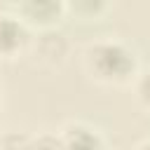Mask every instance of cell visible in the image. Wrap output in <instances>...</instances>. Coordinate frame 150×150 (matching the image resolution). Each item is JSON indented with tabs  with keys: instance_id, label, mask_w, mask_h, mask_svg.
Returning <instances> with one entry per match:
<instances>
[{
	"instance_id": "6da1fadb",
	"label": "cell",
	"mask_w": 150,
	"mask_h": 150,
	"mask_svg": "<svg viewBox=\"0 0 150 150\" xmlns=\"http://www.w3.org/2000/svg\"><path fill=\"white\" fill-rule=\"evenodd\" d=\"M84 70L98 82L124 84L136 75V56L120 40H96L84 49Z\"/></svg>"
},
{
	"instance_id": "7a4b0ae2",
	"label": "cell",
	"mask_w": 150,
	"mask_h": 150,
	"mask_svg": "<svg viewBox=\"0 0 150 150\" xmlns=\"http://www.w3.org/2000/svg\"><path fill=\"white\" fill-rule=\"evenodd\" d=\"M63 150H105V141L103 136L84 124V122H70L63 127V131L59 134Z\"/></svg>"
},
{
	"instance_id": "3957f363",
	"label": "cell",
	"mask_w": 150,
	"mask_h": 150,
	"mask_svg": "<svg viewBox=\"0 0 150 150\" xmlns=\"http://www.w3.org/2000/svg\"><path fill=\"white\" fill-rule=\"evenodd\" d=\"M28 45V28L14 14H0V59L19 54Z\"/></svg>"
},
{
	"instance_id": "ba28073f",
	"label": "cell",
	"mask_w": 150,
	"mask_h": 150,
	"mask_svg": "<svg viewBox=\"0 0 150 150\" xmlns=\"http://www.w3.org/2000/svg\"><path fill=\"white\" fill-rule=\"evenodd\" d=\"M75 12H87V14H96L103 9V2H75L73 5Z\"/></svg>"
},
{
	"instance_id": "8992f818",
	"label": "cell",
	"mask_w": 150,
	"mask_h": 150,
	"mask_svg": "<svg viewBox=\"0 0 150 150\" xmlns=\"http://www.w3.org/2000/svg\"><path fill=\"white\" fill-rule=\"evenodd\" d=\"M26 150H63V145H61V138L54 134H38L28 138Z\"/></svg>"
},
{
	"instance_id": "30bf717a",
	"label": "cell",
	"mask_w": 150,
	"mask_h": 150,
	"mask_svg": "<svg viewBox=\"0 0 150 150\" xmlns=\"http://www.w3.org/2000/svg\"><path fill=\"white\" fill-rule=\"evenodd\" d=\"M0 91H2V87H0Z\"/></svg>"
},
{
	"instance_id": "9c48e42d",
	"label": "cell",
	"mask_w": 150,
	"mask_h": 150,
	"mask_svg": "<svg viewBox=\"0 0 150 150\" xmlns=\"http://www.w3.org/2000/svg\"><path fill=\"white\" fill-rule=\"evenodd\" d=\"M136 150H150V138H145V141H143V143H141Z\"/></svg>"
},
{
	"instance_id": "277c9868",
	"label": "cell",
	"mask_w": 150,
	"mask_h": 150,
	"mask_svg": "<svg viewBox=\"0 0 150 150\" xmlns=\"http://www.w3.org/2000/svg\"><path fill=\"white\" fill-rule=\"evenodd\" d=\"M19 9V19L23 16V23H38V26H49L54 23L61 14H63V5L56 0H26L21 5H16Z\"/></svg>"
},
{
	"instance_id": "5b68a950",
	"label": "cell",
	"mask_w": 150,
	"mask_h": 150,
	"mask_svg": "<svg viewBox=\"0 0 150 150\" xmlns=\"http://www.w3.org/2000/svg\"><path fill=\"white\" fill-rule=\"evenodd\" d=\"M68 52V45L63 40L61 33L56 30H45L40 38H38V56L42 61H49V63H56L66 56Z\"/></svg>"
},
{
	"instance_id": "52a82bcc",
	"label": "cell",
	"mask_w": 150,
	"mask_h": 150,
	"mask_svg": "<svg viewBox=\"0 0 150 150\" xmlns=\"http://www.w3.org/2000/svg\"><path fill=\"white\" fill-rule=\"evenodd\" d=\"M134 91H136L138 103H141L145 110H150V70H143V73L136 77Z\"/></svg>"
}]
</instances>
